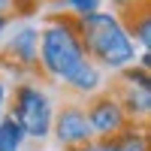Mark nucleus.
Returning <instances> with one entry per match:
<instances>
[{"label":"nucleus","mask_w":151,"mask_h":151,"mask_svg":"<svg viewBox=\"0 0 151 151\" xmlns=\"http://www.w3.org/2000/svg\"><path fill=\"white\" fill-rule=\"evenodd\" d=\"M0 15H12V0H0Z\"/></svg>","instance_id":"nucleus-15"},{"label":"nucleus","mask_w":151,"mask_h":151,"mask_svg":"<svg viewBox=\"0 0 151 151\" xmlns=\"http://www.w3.org/2000/svg\"><path fill=\"white\" fill-rule=\"evenodd\" d=\"M24 145H27V139L18 130V124L12 118H3L0 121V151H21Z\"/></svg>","instance_id":"nucleus-9"},{"label":"nucleus","mask_w":151,"mask_h":151,"mask_svg":"<svg viewBox=\"0 0 151 151\" xmlns=\"http://www.w3.org/2000/svg\"><path fill=\"white\" fill-rule=\"evenodd\" d=\"M9 91H12V88H9V82L3 79V76H0V121L6 118V106H9Z\"/></svg>","instance_id":"nucleus-12"},{"label":"nucleus","mask_w":151,"mask_h":151,"mask_svg":"<svg viewBox=\"0 0 151 151\" xmlns=\"http://www.w3.org/2000/svg\"><path fill=\"white\" fill-rule=\"evenodd\" d=\"M0 58H9L12 60V73L15 79H30L33 73H40V27L30 21L15 24L9 27V40L3 42V52Z\"/></svg>","instance_id":"nucleus-4"},{"label":"nucleus","mask_w":151,"mask_h":151,"mask_svg":"<svg viewBox=\"0 0 151 151\" xmlns=\"http://www.w3.org/2000/svg\"><path fill=\"white\" fill-rule=\"evenodd\" d=\"M82 106H85V115H88L94 139H109V136L121 133L130 124L127 115H124V109H121V103H118V97L112 91H100L91 100H85Z\"/></svg>","instance_id":"nucleus-6"},{"label":"nucleus","mask_w":151,"mask_h":151,"mask_svg":"<svg viewBox=\"0 0 151 151\" xmlns=\"http://www.w3.org/2000/svg\"><path fill=\"white\" fill-rule=\"evenodd\" d=\"M88 60L85 45L79 40L76 15H48L40 27V73L45 79L64 85L70 76Z\"/></svg>","instance_id":"nucleus-2"},{"label":"nucleus","mask_w":151,"mask_h":151,"mask_svg":"<svg viewBox=\"0 0 151 151\" xmlns=\"http://www.w3.org/2000/svg\"><path fill=\"white\" fill-rule=\"evenodd\" d=\"M103 85H106V73L100 70L97 64H91V60H85V64L64 82L67 94L79 97V103H82V100H91L94 94H100V91H103Z\"/></svg>","instance_id":"nucleus-7"},{"label":"nucleus","mask_w":151,"mask_h":151,"mask_svg":"<svg viewBox=\"0 0 151 151\" xmlns=\"http://www.w3.org/2000/svg\"><path fill=\"white\" fill-rule=\"evenodd\" d=\"M109 151H148V130L139 124H127L121 133L109 136Z\"/></svg>","instance_id":"nucleus-8"},{"label":"nucleus","mask_w":151,"mask_h":151,"mask_svg":"<svg viewBox=\"0 0 151 151\" xmlns=\"http://www.w3.org/2000/svg\"><path fill=\"white\" fill-rule=\"evenodd\" d=\"M64 6L70 9V15L82 18V15H91V12H97L100 6H103V0H64Z\"/></svg>","instance_id":"nucleus-11"},{"label":"nucleus","mask_w":151,"mask_h":151,"mask_svg":"<svg viewBox=\"0 0 151 151\" xmlns=\"http://www.w3.org/2000/svg\"><path fill=\"white\" fill-rule=\"evenodd\" d=\"M9 27H12V15H0V42H3V36L9 33Z\"/></svg>","instance_id":"nucleus-14"},{"label":"nucleus","mask_w":151,"mask_h":151,"mask_svg":"<svg viewBox=\"0 0 151 151\" xmlns=\"http://www.w3.org/2000/svg\"><path fill=\"white\" fill-rule=\"evenodd\" d=\"M6 118L18 124L27 142H42L52 136V121H55V100L48 88L36 79H24L9 91V106Z\"/></svg>","instance_id":"nucleus-3"},{"label":"nucleus","mask_w":151,"mask_h":151,"mask_svg":"<svg viewBox=\"0 0 151 151\" xmlns=\"http://www.w3.org/2000/svg\"><path fill=\"white\" fill-rule=\"evenodd\" d=\"M76 27H79V40L85 45V55L91 64H97L103 73L118 76L121 70H127L136 64V55L139 48L133 45L127 27H124V18L115 9H97L91 15L76 18Z\"/></svg>","instance_id":"nucleus-1"},{"label":"nucleus","mask_w":151,"mask_h":151,"mask_svg":"<svg viewBox=\"0 0 151 151\" xmlns=\"http://www.w3.org/2000/svg\"><path fill=\"white\" fill-rule=\"evenodd\" d=\"M52 136L60 148L67 151H76L94 139L91 133V124H88V115H85V106L79 100H70L60 109H55V121H52Z\"/></svg>","instance_id":"nucleus-5"},{"label":"nucleus","mask_w":151,"mask_h":151,"mask_svg":"<svg viewBox=\"0 0 151 151\" xmlns=\"http://www.w3.org/2000/svg\"><path fill=\"white\" fill-rule=\"evenodd\" d=\"M48 3H58V0H12V15H36L42 6Z\"/></svg>","instance_id":"nucleus-10"},{"label":"nucleus","mask_w":151,"mask_h":151,"mask_svg":"<svg viewBox=\"0 0 151 151\" xmlns=\"http://www.w3.org/2000/svg\"><path fill=\"white\" fill-rule=\"evenodd\" d=\"M76 151H109V142H106V139H91L88 145L76 148Z\"/></svg>","instance_id":"nucleus-13"}]
</instances>
